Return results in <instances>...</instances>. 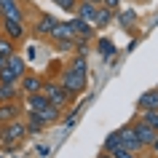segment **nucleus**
<instances>
[{"label":"nucleus","mask_w":158,"mask_h":158,"mask_svg":"<svg viewBox=\"0 0 158 158\" xmlns=\"http://www.w3.org/2000/svg\"><path fill=\"white\" fill-rule=\"evenodd\" d=\"M67 24H70L73 35H75V38H81V40H91V38H94V30H97L91 22H86V19H81V16H73Z\"/></svg>","instance_id":"nucleus-6"},{"label":"nucleus","mask_w":158,"mask_h":158,"mask_svg":"<svg viewBox=\"0 0 158 158\" xmlns=\"http://www.w3.org/2000/svg\"><path fill=\"white\" fill-rule=\"evenodd\" d=\"M102 6H105V8H110V11H118L121 6H123V0H102Z\"/></svg>","instance_id":"nucleus-28"},{"label":"nucleus","mask_w":158,"mask_h":158,"mask_svg":"<svg viewBox=\"0 0 158 158\" xmlns=\"http://www.w3.org/2000/svg\"><path fill=\"white\" fill-rule=\"evenodd\" d=\"M131 131H134V137L139 139V145H142V148H150V145H153V139L158 137V134L153 131V129H150V126L145 123V121H142L139 115H137V118L131 121Z\"/></svg>","instance_id":"nucleus-5"},{"label":"nucleus","mask_w":158,"mask_h":158,"mask_svg":"<svg viewBox=\"0 0 158 158\" xmlns=\"http://www.w3.org/2000/svg\"><path fill=\"white\" fill-rule=\"evenodd\" d=\"M24 97L19 83H0V102H19Z\"/></svg>","instance_id":"nucleus-12"},{"label":"nucleus","mask_w":158,"mask_h":158,"mask_svg":"<svg viewBox=\"0 0 158 158\" xmlns=\"http://www.w3.org/2000/svg\"><path fill=\"white\" fill-rule=\"evenodd\" d=\"M113 19H115V11L105 8V6H97V14H94L91 24L94 27H107V24H113Z\"/></svg>","instance_id":"nucleus-16"},{"label":"nucleus","mask_w":158,"mask_h":158,"mask_svg":"<svg viewBox=\"0 0 158 158\" xmlns=\"http://www.w3.org/2000/svg\"><path fill=\"white\" fill-rule=\"evenodd\" d=\"M91 3H97V6H102V0H91Z\"/></svg>","instance_id":"nucleus-33"},{"label":"nucleus","mask_w":158,"mask_h":158,"mask_svg":"<svg viewBox=\"0 0 158 158\" xmlns=\"http://www.w3.org/2000/svg\"><path fill=\"white\" fill-rule=\"evenodd\" d=\"M43 94H46V99L51 102V105H56L59 110L70 107V102H73V97H70V91H67L64 86L59 83V81H43Z\"/></svg>","instance_id":"nucleus-2"},{"label":"nucleus","mask_w":158,"mask_h":158,"mask_svg":"<svg viewBox=\"0 0 158 158\" xmlns=\"http://www.w3.org/2000/svg\"><path fill=\"white\" fill-rule=\"evenodd\" d=\"M19 0H0V8H8V6H16Z\"/></svg>","instance_id":"nucleus-29"},{"label":"nucleus","mask_w":158,"mask_h":158,"mask_svg":"<svg viewBox=\"0 0 158 158\" xmlns=\"http://www.w3.org/2000/svg\"><path fill=\"white\" fill-rule=\"evenodd\" d=\"M3 16L6 19H19V22H24V8L22 6H8V8H3Z\"/></svg>","instance_id":"nucleus-21"},{"label":"nucleus","mask_w":158,"mask_h":158,"mask_svg":"<svg viewBox=\"0 0 158 158\" xmlns=\"http://www.w3.org/2000/svg\"><path fill=\"white\" fill-rule=\"evenodd\" d=\"M54 43H59V40H73L75 35H73V30H70V24L67 22H56V27L51 30V35H48Z\"/></svg>","instance_id":"nucleus-15"},{"label":"nucleus","mask_w":158,"mask_h":158,"mask_svg":"<svg viewBox=\"0 0 158 158\" xmlns=\"http://www.w3.org/2000/svg\"><path fill=\"white\" fill-rule=\"evenodd\" d=\"M27 134H40L43 129H46V121H43L35 110H27V123H24Z\"/></svg>","instance_id":"nucleus-13"},{"label":"nucleus","mask_w":158,"mask_h":158,"mask_svg":"<svg viewBox=\"0 0 158 158\" xmlns=\"http://www.w3.org/2000/svg\"><path fill=\"white\" fill-rule=\"evenodd\" d=\"M142 110H158V89H148L145 94H139L137 113H142Z\"/></svg>","instance_id":"nucleus-9"},{"label":"nucleus","mask_w":158,"mask_h":158,"mask_svg":"<svg viewBox=\"0 0 158 158\" xmlns=\"http://www.w3.org/2000/svg\"><path fill=\"white\" fill-rule=\"evenodd\" d=\"M19 89H22V94H35V91H40L43 89V78L38 73H32V70H27L22 78H19Z\"/></svg>","instance_id":"nucleus-7"},{"label":"nucleus","mask_w":158,"mask_h":158,"mask_svg":"<svg viewBox=\"0 0 158 158\" xmlns=\"http://www.w3.org/2000/svg\"><path fill=\"white\" fill-rule=\"evenodd\" d=\"M27 137V129H24V121H8V123H0V142L6 145V148H14L19 139H24Z\"/></svg>","instance_id":"nucleus-3"},{"label":"nucleus","mask_w":158,"mask_h":158,"mask_svg":"<svg viewBox=\"0 0 158 158\" xmlns=\"http://www.w3.org/2000/svg\"><path fill=\"white\" fill-rule=\"evenodd\" d=\"M59 83L70 91L73 99H75V97H81V94L86 91V59H83V54H78V56H75L64 70H62Z\"/></svg>","instance_id":"nucleus-1"},{"label":"nucleus","mask_w":158,"mask_h":158,"mask_svg":"<svg viewBox=\"0 0 158 158\" xmlns=\"http://www.w3.org/2000/svg\"><path fill=\"white\" fill-rule=\"evenodd\" d=\"M56 27V19L51 16V14H43L38 22H35V27H32V32L38 35V38H48L51 35V30Z\"/></svg>","instance_id":"nucleus-10"},{"label":"nucleus","mask_w":158,"mask_h":158,"mask_svg":"<svg viewBox=\"0 0 158 158\" xmlns=\"http://www.w3.org/2000/svg\"><path fill=\"white\" fill-rule=\"evenodd\" d=\"M38 115H40L43 121H46V126H51V123H56V121H59V115H62V110H59L56 105H51V102H48V105H46V107H43L40 113H38Z\"/></svg>","instance_id":"nucleus-18"},{"label":"nucleus","mask_w":158,"mask_h":158,"mask_svg":"<svg viewBox=\"0 0 158 158\" xmlns=\"http://www.w3.org/2000/svg\"><path fill=\"white\" fill-rule=\"evenodd\" d=\"M0 54L3 56H11V54H16V43L6 38V35H0Z\"/></svg>","instance_id":"nucleus-23"},{"label":"nucleus","mask_w":158,"mask_h":158,"mask_svg":"<svg viewBox=\"0 0 158 158\" xmlns=\"http://www.w3.org/2000/svg\"><path fill=\"white\" fill-rule=\"evenodd\" d=\"M99 51L105 54V56H113V51H115V48H113V43H110V40H99Z\"/></svg>","instance_id":"nucleus-26"},{"label":"nucleus","mask_w":158,"mask_h":158,"mask_svg":"<svg viewBox=\"0 0 158 158\" xmlns=\"http://www.w3.org/2000/svg\"><path fill=\"white\" fill-rule=\"evenodd\" d=\"M118 139H121V145H123L126 150H131V153H142V145H139V139L134 137V131H131V123H126V126H121L118 129Z\"/></svg>","instance_id":"nucleus-8"},{"label":"nucleus","mask_w":158,"mask_h":158,"mask_svg":"<svg viewBox=\"0 0 158 158\" xmlns=\"http://www.w3.org/2000/svg\"><path fill=\"white\" fill-rule=\"evenodd\" d=\"M150 150H153V156L158 158V137H156V139H153V145H150Z\"/></svg>","instance_id":"nucleus-30"},{"label":"nucleus","mask_w":158,"mask_h":158,"mask_svg":"<svg viewBox=\"0 0 158 158\" xmlns=\"http://www.w3.org/2000/svg\"><path fill=\"white\" fill-rule=\"evenodd\" d=\"M94 14H97V3H91V0H78V6H75V16L86 19V22H94Z\"/></svg>","instance_id":"nucleus-14"},{"label":"nucleus","mask_w":158,"mask_h":158,"mask_svg":"<svg viewBox=\"0 0 158 158\" xmlns=\"http://www.w3.org/2000/svg\"><path fill=\"white\" fill-rule=\"evenodd\" d=\"M139 118H142V121H145V123H148L150 129L158 134V110H142Z\"/></svg>","instance_id":"nucleus-19"},{"label":"nucleus","mask_w":158,"mask_h":158,"mask_svg":"<svg viewBox=\"0 0 158 158\" xmlns=\"http://www.w3.org/2000/svg\"><path fill=\"white\" fill-rule=\"evenodd\" d=\"M156 89H158V86H156Z\"/></svg>","instance_id":"nucleus-35"},{"label":"nucleus","mask_w":158,"mask_h":158,"mask_svg":"<svg viewBox=\"0 0 158 158\" xmlns=\"http://www.w3.org/2000/svg\"><path fill=\"white\" fill-rule=\"evenodd\" d=\"M56 48L59 51H75V38H73V40H59Z\"/></svg>","instance_id":"nucleus-27"},{"label":"nucleus","mask_w":158,"mask_h":158,"mask_svg":"<svg viewBox=\"0 0 158 158\" xmlns=\"http://www.w3.org/2000/svg\"><path fill=\"white\" fill-rule=\"evenodd\" d=\"M118 145H121V139H118V131L107 134V137H105V142H102V153H113Z\"/></svg>","instance_id":"nucleus-22"},{"label":"nucleus","mask_w":158,"mask_h":158,"mask_svg":"<svg viewBox=\"0 0 158 158\" xmlns=\"http://www.w3.org/2000/svg\"><path fill=\"white\" fill-rule=\"evenodd\" d=\"M110 156H113V158H139V156H137V153H131V150H126L123 145H118V148L113 150Z\"/></svg>","instance_id":"nucleus-24"},{"label":"nucleus","mask_w":158,"mask_h":158,"mask_svg":"<svg viewBox=\"0 0 158 158\" xmlns=\"http://www.w3.org/2000/svg\"><path fill=\"white\" fill-rule=\"evenodd\" d=\"M6 62H8V56H3V54H0V67H6Z\"/></svg>","instance_id":"nucleus-31"},{"label":"nucleus","mask_w":158,"mask_h":158,"mask_svg":"<svg viewBox=\"0 0 158 158\" xmlns=\"http://www.w3.org/2000/svg\"><path fill=\"white\" fill-rule=\"evenodd\" d=\"M115 19H118V24H121V27L129 30V27H134V22H137V14H134V11H121Z\"/></svg>","instance_id":"nucleus-20"},{"label":"nucleus","mask_w":158,"mask_h":158,"mask_svg":"<svg viewBox=\"0 0 158 158\" xmlns=\"http://www.w3.org/2000/svg\"><path fill=\"white\" fill-rule=\"evenodd\" d=\"M3 19V35L6 38H11L14 43H22L27 38V24L24 22H19V19H6V16H0Z\"/></svg>","instance_id":"nucleus-4"},{"label":"nucleus","mask_w":158,"mask_h":158,"mask_svg":"<svg viewBox=\"0 0 158 158\" xmlns=\"http://www.w3.org/2000/svg\"><path fill=\"white\" fill-rule=\"evenodd\" d=\"M27 110H35V113H40L46 105H48V99H46V94L43 91H35V94H27Z\"/></svg>","instance_id":"nucleus-17"},{"label":"nucleus","mask_w":158,"mask_h":158,"mask_svg":"<svg viewBox=\"0 0 158 158\" xmlns=\"http://www.w3.org/2000/svg\"><path fill=\"white\" fill-rule=\"evenodd\" d=\"M134 3H142V0H134Z\"/></svg>","instance_id":"nucleus-34"},{"label":"nucleus","mask_w":158,"mask_h":158,"mask_svg":"<svg viewBox=\"0 0 158 158\" xmlns=\"http://www.w3.org/2000/svg\"><path fill=\"white\" fill-rule=\"evenodd\" d=\"M19 115H22L19 102H0V123H8V121H14Z\"/></svg>","instance_id":"nucleus-11"},{"label":"nucleus","mask_w":158,"mask_h":158,"mask_svg":"<svg viewBox=\"0 0 158 158\" xmlns=\"http://www.w3.org/2000/svg\"><path fill=\"white\" fill-rule=\"evenodd\" d=\"M99 158H113V156H110V153H102V156Z\"/></svg>","instance_id":"nucleus-32"},{"label":"nucleus","mask_w":158,"mask_h":158,"mask_svg":"<svg viewBox=\"0 0 158 158\" xmlns=\"http://www.w3.org/2000/svg\"><path fill=\"white\" fill-rule=\"evenodd\" d=\"M62 11H67V14H75V6H78V0H54Z\"/></svg>","instance_id":"nucleus-25"}]
</instances>
